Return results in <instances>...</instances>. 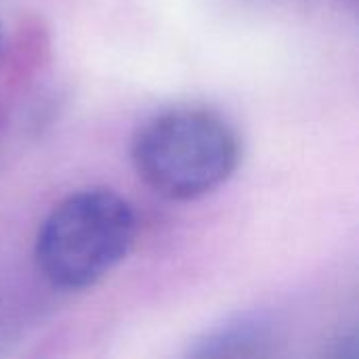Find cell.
<instances>
[{"label":"cell","mask_w":359,"mask_h":359,"mask_svg":"<svg viewBox=\"0 0 359 359\" xmlns=\"http://www.w3.org/2000/svg\"><path fill=\"white\" fill-rule=\"evenodd\" d=\"M137 175L170 200H196L219 189L240 164L233 126L212 109L177 107L149 118L133 139Z\"/></svg>","instance_id":"cell-1"},{"label":"cell","mask_w":359,"mask_h":359,"mask_svg":"<svg viewBox=\"0 0 359 359\" xmlns=\"http://www.w3.org/2000/svg\"><path fill=\"white\" fill-rule=\"evenodd\" d=\"M137 238L133 206L111 189L93 187L59 202L38 229L36 263L61 290H84L109 276Z\"/></svg>","instance_id":"cell-2"}]
</instances>
